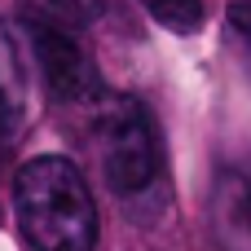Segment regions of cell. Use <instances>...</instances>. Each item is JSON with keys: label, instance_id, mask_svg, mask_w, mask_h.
<instances>
[{"label": "cell", "instance_id": "6da1fadb", "mask_svg": "<svg viewBox=\"0 0 251 251\" xmlns=\"http://www.w3.org/2000/svg\"><path fill=\"white\" fill-rule=\"evenodd\" d=\"M13 212L35 251L97 247V203L79 168L62 154L26 159L13 172Z\"/></svg>", "mask_w": 251, "mask_h": 251}, {"label": "cell", "instance_id": "7a4b0ae2", "mask_svg": "<svg viewBox=\"0 0 251 251\" xmlns=\"http://www.w3.org/2000/svg\"><path fill=\"white\" fill-rule=\"evenodd\" d=\"M97 163L106 185L124 199V207L150 199L163 185V141L154 115L137 97H110L97 119Z\"/></svg>", "mask_w": 251, "mask_h": 251}, {"label": "cell", "instance_id": "3957f363", "mask_svg": "<svg viewBox=\"0 0 251 251\" xmlns=\"http://www.w3.org/2000/svg\"><path fill=\"white\" fill-rule=\"evenodd\" d=\"M26 35H31V53L40 62V75H44V84L57 101H97V97H106L97 62L88 57V49L66 26H53V22L26 13Z\"/></svg>", "mask_w": 251, "mask_h": 251}, {"label": "cell", "instance_id": "277c9868", "mask_svg": "<svg viewBox=\"0 0 251 251\" xmlns=\"http://www.w3.org/2000/svg\"><path fill=\"white\" fill-rule=\"evenodd\" d=\"M212 243L216 251H251V172L225 168L212 185Z\"/></svg>", "mask_w": 251, "mask_h": 251}, {"label": "cell", "instance_id": "5b68a950", "mask_svg": "<svg viewBox=\"0 0 251 251\" xmlns=\"http://www.w3.org/2000/svg\"><path fill=\"white\" fill-rule=\"evenodd\" d=\"M146 4V13L159 22V26H168V31H176V35H194L199 26H203V0H141Z\"/></svg>", "mask_w": 251, "mask_h": 251}, {"label": "cell", "instance_id": "8992f818", "mask_svg": "<svg viewBox=\"0 0 251 251\" xmlns=\"http://www.w3.org/2000/svg\"><path fill=\"white\" fill-rule=\"evenodd\" d=\"M31 13L53 26H88L101 18V0H31Z\"/></svg>", "mask_w": 251, "mask_h": 251}, {"label": "cell", "instance_id": "52a82bcc", "mask_svg": "<svg viewBox=\"0 0 251 251\" xmlns=\"http://www.w3.org/2000/svg\"><path fill=\"white\" fill-rule=\"evenodd\" d=\"M229 26L251 44V0H234L229 4Z\"/></svg>", "mask_w": 251, "mask_h": 251}, {"label": "cell", "instance_id": "ba28073f", "mask_svg": "<svg viewBox=\"0 0 251 251\" xmlns=\"http://www.w3.org/2000/svg\"><path fill=\"white\" fill-rule=\"evenodd\" d=\"M13 119H18V106H13V97H9V88L0 84V141H4V132L13 128Z\"/></svg>", "mask_w": 251, "mask_h": 251}, {"label": "cell", "instance_id": "9c48e42d", "mask_svg": "<svg viewBox=\"0 0 251 251\" xmlns=\"http://www.w3.org/2000/svg\"><path fill=\"white\" fill-rule=\"evenodd\" d=\"M0 163H4V146H0Z\"/></svg>", "mask_w": 251, "mask_h": 251}]
</instances>
